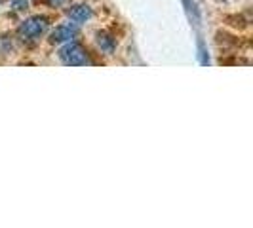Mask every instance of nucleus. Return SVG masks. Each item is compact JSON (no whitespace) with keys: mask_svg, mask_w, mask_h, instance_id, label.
Segmentation results:
<instances>
[{"mask_svg":"<svg viewBox=\"0 0 253 228\" xmlns=\"http://www.w3.org/2000/svg\"><path fill=\"white\" fill-rule=\"evenodd\" d=\"M59 59L65 65H71V67H82V65L88 63V53L80 44L69 42L67 46H63L59 50Z\"/></svg>","mask_w":253,"mask_h":228,"instance_id":"obj_2","label":"nucleus"},{"mask_svg":"<svg viewBox=\"0 0 253 228\" xmlns=\"http://www.w3.org/2000/svg\"><path fill=\"white\" fill-rule=\"evenodd\" d=\"M76 35H78V27H76V25H71V23H67V25H59V27H55V29L51 31L50 42H51V44L71 42Z\"/></svg>","mask_w":253,"mask_h":228,"instance_id":"obj_3","label":"nucleus"},{"mask_svg":"<svg viewBox=\"0 0 253 228\" xmlns=\"http://www.w3.org/2000/svg\"><path fill=\"white\" fill-rule=\"evenodd\" d=\"M65 2H67V0H48V4H50V6H55V8L65 4Z\"/></svg>","mask_w":253,"mask_h":228,"instance_id":"obj_9","label":"nucleus"},{"mask_svg":"<svg viewBox=\"0 0 253 228\" xmlns=\"http://www.w3.org/2000/svg\"><path fill=\"white\" fill-rule=\"evenodd\" d=\"M67 15H69L71 21H75V23H84V21H88L89 17L93 15V12H91V8L86 6V4H76V6L67 10Z\"/></svg>","mask_w":253,"mask_h":228,"instance_id":"obj_4","label":"nucleus"},{"mask_svg":"<svg viewBox=\"0 0 253 228\" xmlns=\"http://www.w3.org/2000/svg\"><path fill=\"white\" fill-rule=\"evenodd\" d=\"M12 6H13V10L23 12V10L29 8V0H12Z\"/></svg>","mask_w":253,"mask_h":228,"instance_id":"obj_6","label":"nucleus"},{"mask_svg":"<svg viewBox=\"0 0 253 228\" xmlns=\"http://www.w3.org/2000/svg\"><path fill=\"white\" fill-rule=\"evenodd\" d=\"M198 48H200V57H202V65H208V57H206V50H204L202 42L198 44Z\"/></svg>","mask_w":253,"mask_h":228,"instance_id":"obj_8","label":"nucleus"},{"mask_svg":"<svg viewBox=\"0 0 253 228\" xmlns=\"http://www.w3.org/2000/svg\"><path fill=\"white\" fill-rule=\"evenodd\" d=\"M185 2V6H187V10H189V13H190V17L194 15V21L198 23V12H196V8H194V4L190 2V0H183Z\"/></svg>","mask_w":253,"mask_h":228,"instance_id":"obj_7","label":"nucleus"},{"mask_svg":"<svg viewBox=\"0 0 253 228\" xmlns=\"http://www.w3.org/2000/svg\"><path fill=\"white\" fill-rule=\"evenodd\" d=\"M97 46L101 48L105 53H113L116 48V42L109 33H97Z\"/></svg>","mask_w":253,"mask_h":228,"instance_id":"obj_5","label":"nucleus"},{"mask_svg":"<svg viewBox=\"0 0 253 228\" xmlns=\"http://www.w3.org/2000/svg\"><path fill=\"white\" fill-rule=\"evenodd\" d=\"M46 29H48V19L44 15H33L17 27V35L23 40H35V38L42 37L46 33Z\"/></svg>","mask_w":253,"mask_h":228,"instance_id":"obj_1","label":"nucleus"}]
</instances>
